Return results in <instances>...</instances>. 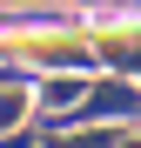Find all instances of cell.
Listing matches in <instances>:
<instances>
[{"instance_id": "1", "label": "cell", "mask_w": 141, "mask_h": 148, "mask_svg": "<svg viewBox=\"0 0 141 148\" xmlns=\"http://www.w3.org/2000/svg\"><path fill=\"white\" fill-rule=\"evenodd\" d=\"M141 108V94L128 88V74H121V81H101V88H87L81 94V114L87 121H108V114H134Z\"/></svg>"}, {"instance_id": "2", "label": "cell", "mask_w": 141, "mask_h": 148, "mask_svg": "<svg viewBox=\"0 0 141 148\" xmlns=\"http://www.w3.org/2000/svg\"><path fill=\"white\" fill-rule=\"evenodd\" d=\"M81 94H87V81H81V74H54V81H47L34 101H40V114H61V108H81Z\"/></svg>"}, {"instance_id": "3", "label": "cell", "mask_w": 141, "mask_h": 148, "mask_svg": "<svg viewBox=\"0 0 141 148\" xmlns=\"http://www.w3.org/2000/svg\"><path fill=\"white\" fill-rule=\"evenodd\" d=\"M27 114H34V94H27V81H0V135H14Z\"/></svg>"}, {"instance_id": "4", "label": "cell", "mask_w": 141, "mask_h": 148, "mask_svg": "<svg viewBox=\"0 0 141 148\" xmlns=\"http://www.w3.org/2000/svg\"><path fill=\"white\" fill-rule=\"evenodd\" d=\"M121 128H81V135H47V148H114Z\"/></svg>"}, {"instance_id": "5", "label": "cell", "mask_w": 141, "mask_h": 148, "mask_svg": "<svg viewBox=\"0 0 141 148\" xmlns=\"http://www.w3.org/2000/svg\"><path fill=\"white\" fill-rule=\"evenodd\" d=\"M108 61H121V67H134V74H141V47H108Z\"/></svg>"}, {"instance_id": "6", "label": "cell", "mask_w": 141, "mask_h": 148, "mask_svg": "<svg viewBox=\"0 0 141 148\" xmlns=\"http://www.w3.org/2000/svg\"><path fill=\"white\" fill-rule=\"evenodd\" d=\"M114 148H141V135H128V128H121V135H114Z\"/></svg>"}]
</instances>
